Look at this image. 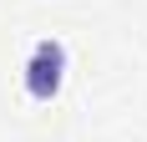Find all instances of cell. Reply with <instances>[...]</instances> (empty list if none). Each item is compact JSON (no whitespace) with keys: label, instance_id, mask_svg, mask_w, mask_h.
Listing matches in <instances>:
<instances>
[{"label":"cell","instance_id":"obj_1","mask_svg":"<svg viewBox=\"0 0 147 142\" xmlns=\"http://www.w3.org/2000/svg\"><path fill=\"white\" fill-rule=\"evenodd\" d=\"M66 71H71V51H66V41H56V36H41V41L30 46L26 66H20V86H26L30 101H56L61 86H66Z\"/></svg>","mask_w":147,"mask_h":142}]
</instances>
